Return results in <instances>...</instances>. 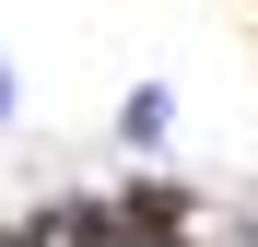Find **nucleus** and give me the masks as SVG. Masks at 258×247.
<instances>
[{
    "label": "nucleus",
    "mask_w": 258,
    "mask_h": 247,
    "mask_svg": "<svg viewBox=\"0 0 258 247\" xmlns=\"http://www.w3.org/2000/svg\"><path fill=\"white\" fill-rule=\"evenodd\" d=\"M24 247H129V224H117V200H59L24 224Z\"/></svg>",
    "instance_id": "1"
},
{
    "label": "nucleus",
    "mask_w": 258,
    "mask_h": 247,
    "mask_svg": "<svg viewBox=\"0 0 258 247\" xmlns=\"http://www.w3.org/2000/svg\"><path fill=\"white\" fill-rule=\"evenodd\" d=\"M117 224H129V247H176V235H188V200H176V188H129Z\"/></svg>",
    "instance_id": "2"
},
{
    "label": "nucleus",
    "mask_w": 258,
    "mask_h": 247,
    "mask_svg": "<svg viewBox=\"0 0 258 247\" xmlns=\"http://www.w3.org/2000/svg\"><path fill=\"white\" fill-rule=\"evenodd\" d=\"M164 118H176V106H164V94H153V82H141V94H129V106H117V130H129V141H141V153H153V141H164Z\"/></svg>",
    "instance_id": "3"
},
{
    "label": "nucleus",
    "mask_w": 258,
    "mask_h": 247,
    "mask_svg": "<svg viewBox=\"0 0 258 247\" xmlns=\"http://www.w3.org/2000/svg\"><path fill=\"white\" fill-rule=\"evenodd\" d=\"M0 118H12V71H0Z\"/></svg>",
    "instance_id": "4"
}]
</instances>
